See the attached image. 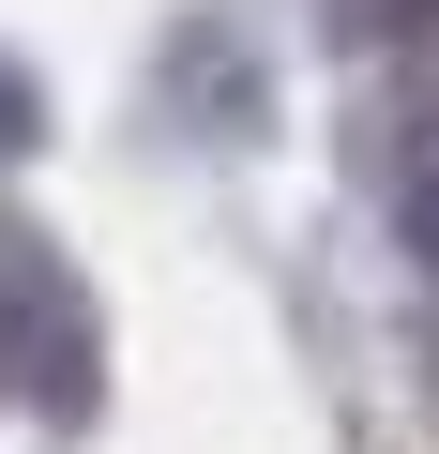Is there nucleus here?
<instances>
[{
	"label": "nucleus",
	"instance_id": "1",
	"mask_svg": "<svg viewBox=\"0 0 439 454\" xmlns=\"http://www.w3.org/2000/svg\"><path fill=\"white\" fill-rule=\"evenodd\" d=\"M0 409H46V424H91L106 409V318L76 288V258L0 197Z\"/></svg>",
	"mask_w": 439,
	"mask_h": 454
},
{
	"label": "nucleus",
	"instance_id": "2",
	"mask_svg": "<svg viewBox=\"0 0 439 454\" xmlns=\"http://www.w3.org/2000/svg\"><path fill=\"white\" fill-rule=\"evenodd\" d=\"M167 106H182L197 137H228V152H243V137H258V61H243V31H212V16H197V31L167 46Z\"/></svg>",
	"mask_w": 439,
	"mask_h": 454
},
{
	"label": "nucleus",
	"instance_id": "3",
	"mask_svg": "<svg viewBox=\"0 0 439 454\" xmlns=\"http://www.w3.org/2000/svg\"><path fill=\"white\" fill-rule=\"evenodd\" d=\"M394 243H409V273H424V303H439V137H424V167L394 182Z\"/></svg>",
	"mask_w": 439,
	"mask_h": 454
},
{
	"label": "nucleus",
	"instance_id": "4",
	"mask_svg": "<svg viewBox=\"0 0 439 454\" xmlns=\"http://www.w3.org/2000/svg\"><path fill=\"white\" fill-rule=\"evenodd\" d=\"M349 46H439V0H333Z\"/></svg>",
	"mask_w": 439,
	"mask_h": 454
},
{
	"label": "nucleus",
	"instance_id": "5",
	"mask_svg": "<svg viewBox=\"0 0 439 454\" xmlns=\"http://www.w3.org/2000/svg\"><path fill=\"white\" fill-rule=\"evenodd\" d=\"M31 137H46V91H31V76H16V61H0V167H16V152H31Z\"/></svg>",
	"mask_w": 439,
	"mask_h": 454
},
{
	"label": "nucleus",
	"instance_id": "6",
	"mask_svg": "<svg viewBox=\"0 0 439 454\" xmlns=\"http://www.w3.org/2000/svg\"><path fill=\"white\" fill-rule=\"evenodd\" d=\"M424 137H439V76H424Z\"/></svg>",
	"mask_w": 439,
	"mask_h": 454
}]
</instances>
